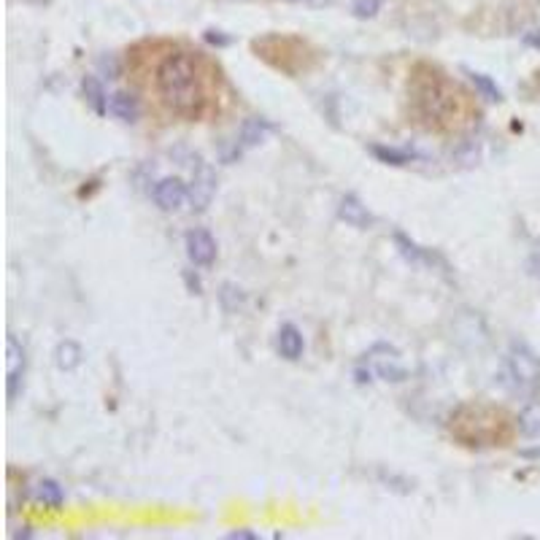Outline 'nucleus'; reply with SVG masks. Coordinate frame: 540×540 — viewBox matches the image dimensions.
Returning <instances> with one entry per match:
<instances>
[{
  "instance_id": "obj_1",
  "label": "nucleus",
  "mask_w": 540,
  "mask_h": 540,
  "mask_svg": "<svg viewBox=\"0 0 540 540\" xmlns=\"http://www.w3.org/2000/svg\"><path fill=\"white\" fill-rule=\"evenodd\" d=\"M127 65L173 119L203 122L224 101V71L211 54L182 41L152 38L127 49Z\"/></svg>"
},
{
  "instance_id": "obj_2",
  "label": "nucleus",
  "mask_w": 540,
  "mask_h": 540,
  "mask_svg": "<svg viewBox=\"0 0 540 540\" xmlns=\"http://www.w3.org/2000/svg\"><path fill=\"white\" fill-rule=\"evenodd\" d=\"M408 116L427 133H462L473 127L481 116L476 95L465 90L440 65L419 60L408 71Z\"/></svg>"
},
{
  "instance_id": "obj_3",
  "label": "nucleus",
  "mask_w": 540,
  "mask_h": 540,
  "mask_svg": "<svg viewBox=\"0 0 540 540\" xmlns=\"http://www.w3.org/2000/svg\"><path fill=\"white\" fill-rule=\"evenodd\" d=\"M448 435L470 451L508 448L519 435V422L503 406L473 400L451 411Z\"/></svg>"
},
{
  "instance_id": "obj_4",
  "label": "nucleus",
  "mask_w": 540,
  "mask_h": 540,
  "mask_svg": "<svg viewBox=\"0 0 540 540\" xmlns=\"http://www.w3.org/2000/svg\"><path fill=\"white\" fill-rule=\"evenodd\" d=\"M251 52L257 60H262L265 65H270L273 71H279L281 76L298 79L309 71H314L319 65L322 52L306 41L303 35H292V33H265L251 38Z\"/></svg>"
},
{
  "instance_id": "obj_5",
  "label": "nucleus",
  "mask_w": 540,
  "mask_h": 540,
  "mask_svg": "<svg viewBox=\"0 0 540 540\" xmlns=\"http://www.w3.org/2000/svg\"><path fill=\"white\" fill-rule=\"evenodd\" d=\"M500 384L519 395V398H535L540 389V357L525 343L514 340L503 357L500 368Z\"/></svg>"
},
{
  "instance_id": "obj_6",
  "label": "nucleus",
  "mask_w": 540,
  "mask_h": 540,
  "mask_svg": "<svg viewBox=\"0 0 540 540\" xmlns=\"http://www.w3.org/2000/svg\"><path fill=\"white\" fill-rule=\"evenodd\" d=\"M362 365L378 376L381 381H392V384H403L408 378V368L403 362V354L392 346V343H373L365 351Z\"/></svg>"
},
{
  "instance_id": "obj_7",
  "label": "nucleus",
  "mask_w": 540,
  "mask_h": 540,
  "mask_svg": "<svg viewBox=\"0 0 540 540\" xmlns=\"http://www.w3.org/2000/svg\"><path fill=\"white\" fill-rule=\"evenodd\" d=\"M5 398L8 403H14L22 392L25 384V368H27V351L25 346L16 340V335L5 338Z\"/></svg>"
},
{
  "instance_id": "obj_8",
  "label": "nucleus",
  "mask_w": 540,
  "mask_h": 540,
  "mask_svg": "<svg viewBox=\"0 0 540 540\" xmlns=\"http://www.w3.org/2000/svg\"><path fill=\"white\" fill-rule=\"evenodd\" d=\"M216 195V173L214 168L195 157V168H192V184H190V206L192 211H203L209 209V203L214 201Z\"/></svg>"
},
{
  "instance_id": "obj_9",
  "label": "nucleus",
  "mask_w": 540,
  "mask_h": 540,
  "mask_svg": "<svg viewBox=\"0 0 540 540\" xmlns=\"http://www.w3.org/2000/svg\"><path fill=\"white\" fill-rule=\"evenodd\" d=\"M392 241H395V249L400 251V257L406 260V262H411V265H417V268H440V270H448V262L440 257V254H435L432 249H425V246H419L417 241H411L406 232H392Z\"/></svg>"
},
{
  "instance_id": "obj_10",
  "label": "nucleus",
  "mask_w": 540,
  "mask_h": 540,
  "mask_svg": "<svg viewBox=\"0 0 540 540\" xmlns=\"http://www.w3.org/2000/svg\"><path fill=\"white\" fill-rule=\"evenodd\" d=\"M152 201L157 203L160 211L173 214V211H179L190 201V187L182 179H176V176H165V179H160L152 187Z\"/></svg>"
},
{
  "instance_id": "obj_11",
  "label": "nucleus",
  "mask_w": 540,
  "mask_h": 540,
  "mask_svg": "<svg viewBox=\"0 0 540 540\" xmlns=\"http://www.w3.org/2000/svg\"><path fill=\"white\" fill-rule=\"evenodd\" d=\"M184 249H187V257L195 268H211L216 262V241L214 235L203 227H195L187 232L184 238Z\"/></svg>"
},
{
  "instance_id": "obj_12",
  "label": "nucleus",
  "mask_w": 540,
  "mask_h": 540,
  "mask_svg": "<svg viewBox=\"0 0 540 540\" xmlns=\"http://www.w3.org/2000/svg\"><path fill=\"white\" fill-rule=\"evenodd\" d=\"M338 219L340 221H346L349 227H354V230H368V227H373V214L368 211V206L357 198V195H343L340 198V203H338Z\"/></svg>"
},
{
  "instance_id": "obj_13",
  "label": "nucleus",
  "mask_w": 540,
  "mask_h": 540,
  "mask_svg": "<svg viewBox=\"0 0 540 540\" xmlns=\"http://www.w3.org/2000/svg\"><path fill=\"white\" fill-rule=\"evenodd\" d=\"M276 351L290 359V362H298L306 351V340H303V332L295 327L292 322L281 324L279 332H276Z\"/></svg>"
},
{
  "instance_id": "obj_14",
  "label": "nucleus",
  "mask_w": 540,
  "mask_h": 540,
  "mask_svg": "<svg viewBox=\"0 0 540 540\" xmlns=\"http://www.w3.org/2000/svg\"><path fill=\"white\" fill-rule=\"evenodd\" d=\"M270 130H273V127H270V122H268V119H260V116H254V119H246V122L241 124V135H238V143H235V152H232V157H241V152H243V149L260 146ZM232 157H230V160H232Z\"/></svg>"
},
{
  "instance_id": "obj_15",
  "label": "nucleus",
  "mask_w": 540,
  "mask_h": 540,
  "mask_svg": "<svg viewBox=\"0 0 540 540\" xmlns=\"http://www.w3.org/2000/svg\"><path fill=\"white\" fill-rule=\"evenodd\" d=\"M108 113L113 119L124 122V124H135L141 119V103H138L135 95L119 90V93H111L108 95Z\"/></svg>"
},
{
  "instance_id": "obj_16",
  "label": "nucleus",
  "mask_w": 540,
  "mask_h": 540,
  "mask_svg": "<svg viewBox=\"0 0 540 540\" xmlns=\"http://www.w3.org/2000/svg\"><path fill=\"white\" fill-rule=\"evenodd\" d=\"M370 154L381 162V165H392V168H406L411 162L419 160V154L414 149H398V146H384V143H373Z\"/></svg>"
},
{
  "instance_id": "obj_17",
  "label": "nucleus",
  "mask_w": 540,
  "mask_h": 540,
  "mask_svg": "<svg viewBox=\"0 0 540 540\" xmlns=\"http://www.w3.org/2000/svg\"><path fill=\"white\" fill-rule=\"evenodd\" d=\"M82 95H84L87 106L93 108L98 116H106L108 95H106V90H103V84H101V79H95V76H84V79H82Z\"/></svg>"
},
{
  "instance_id": "obj_18",
  "label": "nucleus",
  "mask_w": 540,
  "mask_h": 540,
  "mask_svg": "<svg viewBox=\"0 0 540 540\" xmlns=\"http://www.w3.org/2000/svg\"><path fill=\"white\" fill-rule=\"evenodd\" d=\"M465 76L470 79L473 90H476L484 101H489V103H503V90L497 87V82H495L492 76H486V74H481V71H470V68H465Z\"/></svg>"
},
{
  "instance_id": "obj_19",
  "label": "nucleus",
  "mask_w": 540,
  "mask_h": 540,
  "mask_svg": "<svg viewBox=\"0 0 540 540\" xmlns=\"http://www.w3.org/2000/svg\"><path fill=\"white\" fill-rule=\"evenodd\" d=\"M82 357H84V351H82V346L76 340H63L54 349V365L60 370H65V373L76 370L82 365Z\"/></svg>"
},
{
  "instance_id": "obj_20",
  "label": "nucleus",
  "mask_w": 540,
  "mask_h": 540,
  "mask_svg": "<svg viewBox=\"0 0 540 540\" xmlns=\"http://www.w3.org/2000/svg\"><path fill=\"white\" fill-rule=\"evenodd\" d=\"M35 497H38V503H44L46 508H52V511H57V508H63L65 506V489L54 481V478H44V481H38V486H35Z\"/></svg>"
},
{
  "instance_id": "obj_21",
  "label": "nucleus",
  "mask_w": 540,
  "mask_h": 540,
  "mask_svg": "<svg viewBox=\"0 0 540 540\" xmlns=\"http://www.w3.org/2000/svg\"><path fill=\"white\" fill-rule=\"evenodd\" d=\"M516 422H519V432L525 437H540V403L525 406V411L516 417Z\"/></svg>"
},
{
  "instance_id": "obj_22",
  "label": "nucleus",
  "mask_w": 540,
  "mask_h": 540,
  "mask_svg": "<svg viewBox=\"0 0 540 540\" xmlns=\"http://www.w3.org/2000/svg\"><path fill=\"white\" fill-rule=\"evenodd\" d=\"M384 3H387V0H354L351 11H354L357 19H373V16L381 11Z\"/></svg>"
},
{
  "instance_id": "obj_23",
  "label": "nucleus",
  "mask_w": 540,
  "mask_h": 540,
  "mask_svg": "<svg viewBox=\"0 0 540 540\" xmlns=\"http://www.w3.org/2000/svg\"><path fill=\"white\" fill-rule=\"evenodd\" d=\"M478 157H481V152H478V143H476V141H465V143L457 149V160H459L462 165H476Z\"/></svg>"
},
{
  "instance_id": "obj_24",
  "label": "nucleus",
  "mask_w": 540,
  "mask_h": 540,
  "mask_svg": "<svg viewBox=\"0 0 540 540\" xmlns=\"http://www.w3.org/2000/svg\"><path fill=\"white\" fill-rule=\"evenodd\" d=\"M184 281H187V287H190L192 295H203V284H201L198 276H192V270H184Z\"/></svg>"
},
{
  "instance_id": "obj_25",
  "label": "nucleus",
  "mask_w": 540,
  "mask_h": 540,
  "mask_svg": "<svg viewBox=\"0 0 540 540\" xmlns=\"http://www.w3.org/2000/svg\"><path fill=\"white\" fill-rule=\"evenodd\" d=\"M206 41L214 44V46H227L230 44V38L221 35V30H206Z\"/></svg>"
},
{
  "instance_id": "obj_26",
  "label": "nucleus",
  "mask_w": 540,
  "mask_h": 540,
  "mask_svg": "<svg viewBox=\"0 0 540 540\" xmlns=\"http://www.w3.org/2000/svg\"><path fill=\"white\" fill-rule=\"evenodd\" d=\"M527 270H530V276H535L540 279V246L530 254V260H527Z\"/></svg>"
},
{
  "instance_id": "obj_27",
  "label": "nucleus",
  "mask_w": 540,
  "mask_h": 540,
  "mask_svg": "<svg viewBox=\"0 0 540 540\" xmlns=\"http://www.w3.org/2000/svg\"><path fill=\"white\" fill-rule=\"evenodd\" d=\"M525 46L538 49L540 52V30H533V33H527V35H525Z\"/></svg>"
},
{
  "instance_id": "obj_28",
  "label": "nucleus",
  "mask_w": 540,
  "mask_h": 540,
  "mask_svg": "<svg viewBox=\"0 0 540 540\" xmlns=\"http://www.w3.org/2000/svg\"><path fill=\"white\" fill-rule=\"evenodd\" d=\"M227 538H232V540H257L260 535H257V533H249V530H238V533H230Z\"/></svg>"
}]
</instances>
